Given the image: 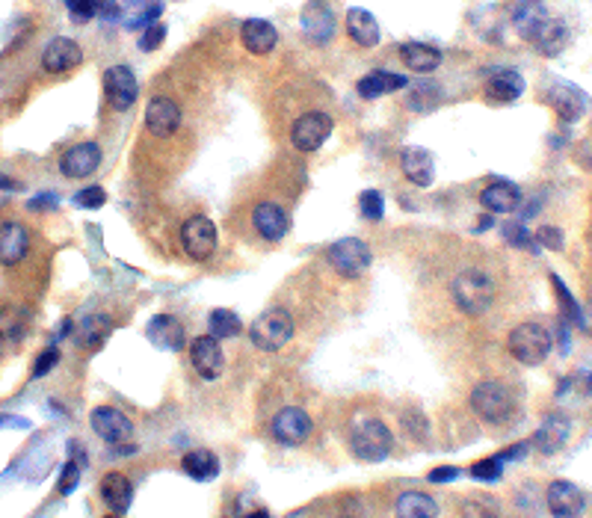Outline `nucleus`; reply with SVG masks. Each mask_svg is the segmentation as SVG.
I'll use <instances>...</instances> for the list:
<instances>
[{"mask_svg":"<svg viewBox=\"0 0 592 518\" xmlns=\"http://www.w3.org/2000/svg\"><path fill=\"white\" fill-rule=\"evenodd\" d=\"M349 448H353V453L361 462H382L391 456L394 436L382 421H373L370 418V421H361L353 427V433H349Z\"/></svg>","mask_w":592,"mask_h":518,"instance_id":"obj_3","label":"nucleus"},{"mask_svg":"<svg viewBox=\"0 0 592 518\" xmlns=\"http://www.w3.org/2000/svg\"><path fill=\"white\" fill-rule=\"evenodd\" d=\"M486 92L501 104L518 101L524 95V78L515 69H492L486 74Z\"/></svg>","mask_w":592,"mask_h":518,"instance_id":"obj_22","label":"nucleus"},{"mask_svg":"<svg viewBox=\"0 0 592 518\" xmlns=\"http://www.w3.org/2000/svg\"><path fill=\"white\" fill-rule=\"evenodd\" d=\"M80 63H83V48L75 39H66V36H57V39L47 42L42 54V69L51 74H66L71 69H78Z\"/></svg>","mask_w":592,"mask_h":518,"instance_id":"obj_15","label":"nucleus"},{"mask_svg":"<svg viewBox=\"0 0 592 518\" xmlns=\"http://www.w3.org/2000/svg\"><path fill=\"white\" fill-rule=\"evenodd\" d=\"M252 226H255V231L264 240L279 243L285 240L287 228H291V219H287V214L275 202H258L255 211H252Z\"/></svg>","mask_w":592,"mask_h":518,"instance_id":"obj_17","label":"nucleus"},{"mask_svg":"<svg viewBox=\"0 0 592 518\" xmlns=\"http://www.w3.org/2000/svg\"><path fill=\"white\" fill-rule=\"evenodd\" d=\"M149 341L154 344L157 350H166V353H178L184 347V326H181V320L172 317V314H157L149 320V329H146Z\"/></svg>","mask_w":592,"mask_h":518,"instance_id":"obj_19","label":"nucleus"},{"mask_svg":"<svg viewBox=\"0 0 592 518\" xmlns=\"http://www.w3.org/2000/svg\"><path fill=\"white\" fill-rule=\"evenodd\" d=\"M80 471H83V462L78 460H68L66 465H63V471H59V483H57V489L63 492V495H68V492H75V486H78V480H80Z\"/></svg>","mask_w":592,"mask_h":518,"instance_id":"obj_43","label":"nucleus"},{"mask_svg":"<svg viewBox=\"0 0 592 518\" xmlns=\"http://www.w3.org/2000/svg\"><path fill=\"white\" fill-rule=\"evenodd\" d=\"M190 362L196 367V374L202 379H220L223 374V347H220V338L213 335H199L196 341L190 344Z\"/></svg>","mask_w":592,"mask_h":518,"instance_id":"obj_14","label":"nucleus"},{"mask_svg":"<svg viewBox=\"0 0 592 518\" xmlns=\"http://www.w3.org/2000/svg\"><path fill=\"white\" fill-rule=\"evenodd\" d=\"M344 24H347L349 39H353L356 45H361V48H377L379 45V24H377V18H373V12L356 6V9L347 12Z\"/></svg>","mask_w":592,"mask_h":518,"instance_id":"obj_27","label":"nucleus"},{"mask_svg":"<svg viewBox=\"0 0 592 518\" xmlns=\"http://www.w3.org/2000/svg\"><path fill=\"white\" fill-rule=\"evenodd\" d=\"M332 116L329 113H320V110H311V113H302L294 128H291V143L299 152H317V148L332 137Z\"/></svg>","mask_w":592,"mask_h":518,"instance_id":"obj_7","label":"nucleus"},{"mask_svg":"<svg viewBox=\"0 0 592 518\" xmlns=\"http://www.w3.org/2000/svg\"><path fill=\"white\" fill-rule=\"evenodd\" d=\"M510 353L522 365H542L551 355V332L542 323H518L510 332Z\"/></svg>","mask_w":592,"mask_h":518,"instance_id":"obj_4","label":"nucleus"},{"mask_svg":"<svg viewBox=\"0 0 592 518\" xmlns=\"http://www.w3.org/2000/svg\"><path fill=\"white\" fill-rule=\"evenodd\" d=\"M397 518H439V503L424 492H403L394 503Z\"/></svg>","mask_w":592,"mask_h":518,"instance_id":"obj_30","label":"nucleus"},{"mask_svg":"<svg viewBox=\"0 0 592 518\" xmlns=\"http://www.w3.org/2000/svg\"><path fill=\"white\" fill-rule=\"evenodd\" d=\"M101 498L116 515H125L130 510V503H134V486H130V480L125 474L113 471L101 480Z\"/></svg>","mask_w":592,"mask_h":518,"instance_id":"obj_28","label":"nucleus"},{"mask_svg":"<svg viewBox=\"0 0 592 518\" xmlns=\"http://www.w3.org/2000/svg\"><path fill=\"white\" fill-rule=\"evenodd\" d=\"M400 166L403 175L415 184V187H430L432 178H436V160L427 152V148H403L400 154Z\"/></svg>","mask_w":592,"mask_h":518,"instance_id":"obj_23","label":"nucleus"},{"mask_svg":"<svg viewBox=\"0 0 592 518\" xmlns=\"http://www.w3.org/2000/svg\"><path fill=\"white\" fill-rule=\"evenodd\" d=\"M471 409L486 424H504L510 421V415L515 409V397L513 391L504 386V382L486 379L471 391Z\"/></svg>","mask_w":592,"mask_h":518,"instance_id":"obj_2","label":"nucleus"},{"mask_svg":"<svg viewBox=\"0 0 592 518\" xmlns=\"http://www.w3.org/2000/svg\"><path fill=\"white\" fill-rule=\"evenodd\" d=\"M456 477H459V468H453V465H441L430 474L432 483H451V480H456Z\"/></svg>","mask_w":592,"mask_h":518,"instance_id":"obj_50","label":"nucleus"},{"mask_svg":"<svg viewBox=\"0 0 592 518\" xmlns=\"http://www.w3.org/2000/svg\"><path fill=\"white\" fill-rule=\"evenodd\" d=\"M548 98H551V107L557 110V116L566 119V122H577L584 116V110H587L584 92L577 90V86H572V83H554Z\"/></svg>","mask_w":592,"mask_h":518,"instance_id":"obj_26","label":"nucleus"},{"mask_svg":"<svg viewBox=\"0 0 592 518\" xmlns=\"http://www.w3.org/2000/svg\"><path fill=\"white\" fill-rule=\"evenodd\" d=\"M584 386H587V391L592 394V376H587V382H584Z\"/></svg>","mask_w":592,"mask_h":518,"instance_id":"obj_56","label":"nucleus"},{"mask_svg":"<svg viewBox=\"0 0 592 518\" xmlns=\"http://www.w3.org/2000/svg\"><path fill=\"white\" fill-rule=\"evenodd\" d=\"M504 474V462L501 456H492V460H480L471 465V477L474 480H486V483H494V480H501Z\"/></svg>","mask_w":592,"mask_h":518,"instance_id":"obj_42","label":"nucleus"},{"mask_svg":"<svg viewBox=\"0 0 592 518\" xmlns=\"http://www.w3.org/2000/svg\"><path fill=\"white\" fill-rule=\"evenodd\" d=\"M30 249V231L21 222H0V264L16 267Z\"/></svg>","mask_w":592,"mask_h":518,"instance_id":"obj_20","label":"nucleus"},{"mask_svg":"<svg viewBox=\"0 0 592 518\" xmlns=\"http://www.w3.org/2000/svg\"><path fill=\"white\" fill-rule=\"evenodd\" d=\"M0 427H16V429H30L27 418H18V415H0Z\"/></svg>","mask_w":592,"mask_h":518,"instance_id":"obj_51","label":"nucleus"},{"mask_svg":"<svg viewBox=\"0 0 592 518\" xmlns=\"http://www.w3.org/2000/svg\"><path fill=\"white\" fill-rule=\"evenodd\" d=\"M504 238L510 246H515V249H534L536 246L534 234H530L524 226H518V222H510V226L504 228Z\"/></svg>","mask_w":592,"mask_h":518,"instance_id":"obj_44","label":"nucleus"},{"mask_svg":"<svg viewBox=\"0 0 592 518\" xmlns=\"http://www.w3.org/2000/svg\"><path fill=\"white\" fill-rule=\"evenodd\" d=\"M181 468H184V474L199 480V483H211L220 474V460L211 453V450H190L184 453V460H181Z\"/></svg>","mask_w":592,"mask_h":518,"instance_id":"obj_32","label":"nucleus"},{"mask_svg":"<svg viewBox=\"0 0 592 518\" xmlns=\"http://www.w3.org/2000/svg\"><path fill=\"white\" fill-rule=\"evenodd\" d=\"M89 427L95 429V436L107 444H113V448L128 444L130 436H134V424H130V418L125 412L113 409V406H99V409H92Z\"/></svg>","mask_w":592,"mask_h":518,"instance_id":"obj_10","label":"nucleus"},{"mask_svg":"<svg viewBox=\"0 0 592 518\" xmlns=\"http://www.w3.org/2000/svg\"><path fill=\"white\" fill-rule=\"evenodd\" d=\"M181 246L192 261H208L216 252V226L208 217H190L181 228Z\"/></svg>","mask_w":592,"mask_h":518,"instance_id":"obj_9","label":"nucleus"},{"mask_svg":"<svg viewBox=\"0 0 592 518\" xmlns=\"http://www.w3.org/2000/svg\"><path fill=\"white\" fill-rule=\"evenodd\" d=\"M146 128L154 137H172L181 128V107L172 98H151L146 107Z\"/></svg>","mask_w":592,"mask_h":518,"instance_id":"obj_18","label":"nucleus"},{"mask_svg":"<svg viewBox=\"0 0 592 518\" xmlns=\"http://www.w3.org/2000/svg\"><path fill=\"white\" fill-rule=\"evenodd\" d=\"M18 184L12 181V178H6V175H0V193H6V190H16Z\"/></svg>","mask_w":592,"mask_h":518,"instance_id":"obj_53","label":"nucleus"},{"mask_svg":"<svg viewBox=\"0 0 592 518\" xmlns=\"http://www.w3.org/2000/svg\"><path fill=\"white\" fill-rule=\"evenodd\" d=\"M451 296L462 314H486L494 302V281L480 270H465L451 281Z\"/></svg>","mask_w":592,"mask_h":518,"instance_id":"obj_1","label":"nucleus"},{"mask_svg":"<svg viewBox=\"0 0 592 518\" xmlns=\"http://www.w3.org/2000/svg\"><path fill=\"white\" fill-rule=\"evenodd\" d=\"M534 240H536L539 246H545V249H551V252H560V249H563V231L554 228V226H542V228L534 234Z\"/></svg>","mask_w":592,"mask_h":518,"instance_id":"obj_46","label":"nucleus"},{"mask_svg":"<svg viewBox=\"0 0 592 518\" xmlns=\"http://www.w3.org/2000/svg\"><path fill=\"white\" fill-rule=\"evenodd\" d=\"M400 59L409 71H436L439 63H441V51L432 45H424V42H406L400 48Z\"/></svg>","mask_w":592,"mask_h":518,"instance_id":"obj_29","label":"nucleus"},{"mask_svg":"<svg viewBox=\"0 0 592 518\" xmlns=\"http://www.w3.org/2000/svg\"><path fill=\"white\" fill-rule=\"evenodd\" d=\"M270 429H273L275 441L287 444V448H296V444H302L311 436L314 424H311V415L306 409H299V406H287V409H282L273 418Z\"/></svg>","mask_w":592,"mask_h":518,"instance_id":"obj_11","label":"nucleus"},{"mask_svg":"<svg viewBox=\"0 0 592 518\" xmlns=\"http://www.w3.org/2000/svg\"><path fill=\"white\" fill-rule=\"evenodd\" d=\"M480 202L492 214H513L515 207L522 205V190H518L515 184H510V181L494 178V181L486 184V187H483Z\"/></svg>","mask_w":592,"mask_h":518,"instance_id":"obj_21","label":"nucleus"},{"mask_svg":"<svg viewBox=\"0 0 592 518\" xmlns=\"http://www.w3.org/2000/svg\"><path fill=\"white\" fill-rule=\"evenodd\" d=\"M24 326H27V314L21 312V308H0V338L4 341H21L24 338Z\"/></svg>","mask_w":592,"mask_h":518,"instance_id":"obj_38","label":"nucleus"},{"mask_svg":"<svg viewBox=\"0 0 592 518\" xmlns=\"http://www.w3.org/2000/svg\"><path fill=\"white\" fill-rule=\"evenodd\" d=\"M110 332H113V323L107 317H101V314L87 317V320H83V326H80V347L101 350V344L110 338Z\"/></svg>","mask_w":592,"mask_h":518,"instance_id":"obj_35","label":"nucleus"},{"mask_svg":"<svg viewBox=\"0 0 592 518\" xmlns=\"http://www.w3.org/2000/svg\"><path fill=\"white\" fill-rule=\"evenodd\" d=\"M358 205H361V217L370 219V222H379L385 217V202H382L379 190H365V193H361Z\"/></svg>","mask_w":592,"mask_h":518,"instance_id":"obj_41","label":"nucleus"},{"mask_svg":"<svg viewBox=\"0 0 592 518\" xmlns=\"http://www.w3.org/2000/svg\"><path fill=\"white\" fill-rule=\"evenodd\" d=\"M104 518H122V515H116V513H113V515H104Z\"/></svg>","mask_w":592,"mask_h":518,"instance_id":"obj_57","label":"nucleus"},{"mask_svg":"<svg viewBox=\"0 0 592 518\" xmlns=\"http://www.w3.org/2000/svg\"><path fill=\"white\" fill-rule=\"evenodd\" d=\"M566 439H569V421L566 418H548L545 424L536 429V436L530 444H536L542 453H557Z\"/></svg>","mask_w":592,"mask_h":518,"instance_id":"obj_33","label":"nucleus"},{"mask_svg":"<svg viewBox=\"0 0 592 518\" xmlns=\"http://www.w3.org/2000/svg\"><path fill=\"white\" fill-rule=\"evenodd\" d=\"M208 332L213 338H237L240 332H244V323H240V317L234 312H228V308H216L208 317Z\"/></svg>","mask_w":592,"mask_h":518,"instance_id":"obj_37","label":"nucleus"},{"mask_svg":"<svg viewBox=\"0 0 592 518\" xmlns=\"http://www.w3.org/2000/svg\"><path fill=\"white\" fill-rule=\"evenodd\" d=\"M27 207H30V211H36V214H39V211H54V207H59V199H57L54 193H42V196H33V199L27 202Z\"/></svg>","mask_w":592,"mask_h":518,"instance_id":"obj_49","label":"nucleus"},{"mask_svg":"<svg viewBox=\"0 0 592 518\" xmlns=\"http://www.w3.org/2000/svg\"><path fill=\"white\" fill-rule=\"evenodd\" d=\"M551 16L542 0H518L515 9H513V27L522 39L534 42V36L539 33V27L545 24Z\"/></svg>","mask_w":592,"mask_h":518,"instance_id":"obj_24","label":"nucleus"},{"mask_svg":"<svg viewBox=\"0 0 592 518\" xmlns=\"http://www.w3.org/2000/svg\"><path fill=\"white\" fill-rule=\"evenodd\" d=\"M302 33L308 36L311 42H329L335 33V12L326 0H308L306 9H302Z\"/></svg>","mask_w":592,"mask_h":518,"instance_id":"obj_16","label":"nucleus"},{"mask_svg":"<svg viewBox=\"0 0 592 518\" xmlns=\"http://www.w3.org/2000/svg\"><path fill=\"white\" fill-rule=\"evenodd\" d=\"M75 205L80 207H89V211H99V207L107 205V193L101 187H87V190H80L75 196Z\"/></svg>","mask_w":592,"mask_h":518,"instance_id":"obj_47","label":"nucleus"},{"mask_svg":"<svg viewBox=\"0 0 592 518\" xmlns=\"http://www.w3.org/2000/svg\"><path fill=\"white\" fill-rule=\"evenodd\" d=\"M545 501H548V513L554 518H581L587 510L584 492L575 483H569V480H554V483L548 486Z\"/></svg>","mask_w":592,"mask_h":518,"instance_id":"obj_12","label":"nucleus"},{"mask_svg":"<svg viewBox=\"0 0 592 518\" xmlns=\"http://www.w3.org/2000/svg\"><path fill=\"white\" fill-rule=\"evenodd\" d=\"M329 264L338 276H344V279H361L370 270L373 264V252H370V246L365 240H358V238H344V240H338L329 246Z\"/></svg>","mask_w":592,"mask_h":518,"instance_id":"obj_6","label":"nucleus"},{"mask_svg":"<svg viewBox=\"0 0 592 518\" xmlns=\"http://www.w3.org/2000/svg\"><path fill=\"white\" fill-rule=\"evenodd\" d=\"M551 285H554V293H557V300H560V312H563V320L566 323H575V326H584V308L581 302L575 300V296L569 293V288H566V281L554 273L551 276Z\"/></svg>","mask_w":592,"mask_h":518,"instance_id":"obj_36","label":"nucleus"},{"mask_svg":"<svg viewBox=\"0 0 592 518\" xmlns=\"http://www.w3.org/2000/svg\"><path fill=\"white\" fill-rule=\"evenodd\" d=\"M249 338L264 353L282 350L285 344L294 338V317L287 314L285 308H270V312H264L255 323L249 326Z\"/></svg>","mask_w":592,"mask_h":518,"instance_id":"obj_5","label":"nucleus"},{"mask_svg":"<svg viewBox=\"0 0 592 518\" xmlns=\"http://www.w3.org/2000/svg\"><path fill=\"white\" fill-rule=\"evenodd\" d=\"M492 222H494L492 217H483V219L477 222V231H483V228H492Z\"/></svg>","mask_w":592,"mask_h":518,"instance_id":"obj_54","label":"nucleus"},{"mask_svg":"<svg viewBox=\"0 0 592 518\" xmlns=\"http://www.w3.org/2000/svg\"><path fill=\"white\" fill-rule=\"evenodd\" d=\"M409 80L403 74H391V71H370L368 78L358 80V95L361 98H379V95H389V92H397V90H406Z\"/></svg>","mask_w":592,"mask_h":518,"instance_id":"obj_31","label":"nucleus"},{"mask_svg":"<svg viewBox=\"0 0 592 518\" xmlns=\"http://www.w3.org/2000/svg\"><path fill=\"white\" fill-rule=\"evenodd\" d=\"M441 101V90L436 83L430 80H421L412 86V95H409V107L412 110H432Z\"/></svg>","mask_w":592,"mask_h":518,"instance_id":"obj_39","label":"nucleus"},{"mask_svg":"<svg viewBox=\"0 0 592 518\" xmlns=\"http://www.w3.org/2000/svg\"><path fill=\"white\" fill-rule=\"evenodd\" d=\"M163 39H166V24H149L146 30L140 33V51H157V48L163 45Z\"/></svg>","mask_w":592,"mask_h":518,"instance_id":"obj_45","label":"nucleus"},{"mask_svg":"<svg viewBox=\"0 0 592 518\" xmlns=\"http://www.w3.org/2000/svg\"><path fill=\"white\" fill-rule=\"evenodd\" d=\"M104 92H107V104H110L116 113H125L137 104L140 98V83L137 74L128 66H113L104 74Z\"/></svg>","mask_w":592,"mask_h":518,"instance_id":"obj_8","label":"nucleus"},{"mask_svg":"<svg viewBox=\"0 0 592 518\" xmlns=\"http://www.w3.org/2000/svg\"><path fill=\"white\" fill-rule=\"evenodd\" d=\"M99 166H101V148L95 143H89V140L71 145L68 152L59 157V169H63V175L71 178V181L89 178Z\"/></svg>","mask_w":592,"mask_h":518,"instance_id":"obj_13","label":"nucleus"},{"mask_svg":"<svg viewBox=\"0 0 592 518\" xmlns=\"http://www.w3.org/2000/svg\"><path fill=\"white\" fill-rule=\"evenodd\" d=\"M125 6L130 9V18H137V16H142L146 9L154 6V0H125Z\"/></svg>","mask_w":592,"mask_h":518,"instance_id":"obj_52","label":"nucleus"},{"mask_svg":"<svg viewBox=\"0 0 592 518\" xmlns=\"http://www.w3.org/2000/svg\"><path fill=\"white\" fill-rule=\"evenodd\" d=\"M240 39H244V48L249 54L264 57V54L273 51L275 42H279V33H275V27L270 21L249 18V21H244V27H240Z\"/></svg>","mask_w":592,"mask_h":518,"instance_id":"obj_25","label":"nucleus"},{"mask_svg":"<svg viewBox=\"0 0 592 518\" xmlns=\"http://www.w3.org/2000/svg\"><path fill=\"white\" fill-rule=\"evenodd\" d=\"M68 16L75 18L78 24H87L95 16H107V0H66Z\"/></svg>","mask_w":592,"mask_h":518,"instance_id":"obj_40","label":"nucleus"},{"mask_svg":"<svg viewBox=\"0 0 592 518\" xmlns=\"http://www.w3.org/2000/svg\"><path fill=\"white\" fill-rule=\"evenodd\" d=\"M246 518H270V513L267 510H255V513H249Z\"/></svg>","mask_w":592,"mask_h":518,"instance_id":"obj_55","label":"nucleus"},{"mask_svg":"<svg viewBox=\"0 0 592 518\" xmlns=\"http://www.w3.org/2000/svg\"><path fill=\"white\" fill-rule=\"evenodd\" d=\"M57 362H59V350H57V347H47V350L39 355V359H36V365H33V376H45V374H51Z\"/></svg>","mask_w":592,"mask_h":518,"instance_id":"obj_48","label":"nucleus"},{"mask_svg":"<svg viewBox=\"0 0 592 518\" xmlns=\"http://www.w3.org/2000/svg\"><path fill=\"white\" fill-rule=\"evenodd\" d=\"M566 42H569V33H566V24L563 21H554L548 18L545 24L539 27V33L534 36V45L539 48L542 57H557Z\"/></svg>","mask_w":592,"mask_h":518,"instance_id":"obj_34","label":"nucleus"}]
</instances>
